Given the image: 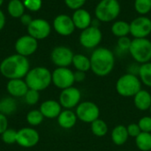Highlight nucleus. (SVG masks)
I'll return each instance as SVG.
<instances>
[{"instance_id":"38","label":"nucleus","mask_w":151,"mask_h":151,"mask_svg":"<svg viewBox=\"0 0 151 151\" xmlns=\"http://www.w3.org/2000/svg\"><path fill=\"white\" fill-rule=\"evenodd\" d=\"M127 129L129 137L136 138L142 133V131H141V129H140V127L138 126V123H131V124H129L127 127Z\"/></svg>"},{"instance_id":"19","label":"nucleus","mask_w":151,"mask_h":151,"mask_svg":"<svg viewBox=\"0 0 151 151\" xmlns=\"http://www.w3.org/2000/svg\"><path fill=\"white\" fill-rule=\"evenodd\" d=\"M72 19L75 28H78L80 30H84L90 27L93 19L89 12L83 8L75 10L72 16Z\"/></svg>"},{"instance_id":"40","label":"nucleus","mask_w":151,"mask_h":151,"mask_svg":"<svg viewBox=\"0 0 151 151\" xmlns=\"http://www.w3.org/2000/svg\"><path fill=\"white\" fill-rule=\"evenodd\" d=\"M86 79V73L81 71H75L74 72V81L75 82H82Z\"/></svg>"},{"instance_id":"16","label":"nucleus","mask_w":151,"mask_h":151,"mask_svg":"<svg viewBox=\"0 0 151 151\" xmlns=\"http://www.w3.org/2000/svg\"><path fill=\"white\" fill-rule=\"evenodd\" d=\"M53 27L55 31L62 36H69L75 30V26L73 24L72 17L66 14L58 15L54 19Z\"/></svg>"},{"instance_id":"35","label":"nucleus","mask_w":151,"mask_h":151,"mask_svg":"<svg viewBox=\"0 0 151 151\" xmlns=\"http://www.w3.org/2000/svg\"><path fill=\"white\" fill-rule=\"evenodd\" d=\"M23 4L25 8L31 12H37L41 9L42 1V0H24Z\"/></svg>"},{"instance_id":"21","label":"nucleus","mask_w":151,"mask_h":151,"mask_svg":"<svg viewBox=\"0 0 151 151\" xmlns=\"http://www.w3.org/2000/svg\"><path fill=\"white\" fill-rule=\"evenodd\" d=\"M134 104L136 109L141 111L150 110L151 105V95L148 90L141 89L134 96Z\"/></svg>"},{"instance_id":"1","label":"nucleus","mask_w":151,"mask_h":151,"mask_svg":"<svg viewBox=\"0 0 151 151\" xmlns=\"http://www.w3.org/2000/svg\"><path fill=\"white\" fill-rule=\"evenodd\" d=\"M30 70V64L27 58L13 54L5 58L0 64L1 74L8 79H23Z\"/></svg>"},{"instance_id":"42","label":"nucleus","mask_w":151,"mask_h":151,"mask_svg":"<svg viewBox=\"0 0 151 151\" xmlns=\"http://www.w3.org/2000/svg\"><path fill=\"white\" fill-rule=\"evenodd\" d=\"M4 25H5V17L4 12L0 10V30L4 28Z\"/></svg>"},{"instance_id":"36","label":"nucleus","mask_w":151,"mask_h":151,"mask_svg":"<svg viewBox=\"0 0 151 151\" xmlns=\"http://www.w3.org/2000/svg\"><path fill=\"white\" fill-rule=\"evenodd\" d=\"M131 43H132V40L128 36H125V37L119 38L117 45L121 51H129Z\"/></svg>"},{"instance_id":"34","label":"nucleus","mask_w":151,"mask_h":151,"mask_svg":"<svg viewBox=\"0 0 151 151\" xmlns=\"http://www.w3.org/2000/svg\"><path fill=\"white\" fill-rule=\"evenodd\" d=\"M138 126L142 132L151 133V116H144L138 121Z\"/></svg>"},{"instance_id":"28","label":"nucleus","mask_w":151,"mask_h":151,"mask_svg":"<svg viewBox=\"0 0 151 151\" xmlns=\"http://www.w3.org/2000/svg\"><path fill=\"white\" fill-rule=\"evenodd\" d=\"M9 14L13 18H20L25 12V5L20 0H11L7 7Z\"/></svg>"},{"instance_id":"9","label":"nucleus","mask_w":151,"mask_h":151,"mask_svg":"<svg viewBox=\"0 0 151 151\" xmlns=\"http://www.w3.org/2000/svg\"><path fill=\"white\" fill-rule=\"evenodd\" d=\"M103 40V33L98 27L90 26L81 30L79 37L80 43L86 49H96Z\"/></svg>"},{"instance_id":"31","label":"nucleus","mask_w":151,"mask_h":151,"mask_svg":"<svg viewBox=\"0 0 151 151\" xmlns=\"http://www.w3.org/2000/svg\"><path fill=\"white\" fill-rule=\"evenodd\" d=\"M134 7L140 15L146 16L151 11V0H134Z\"/></svg>"},{"instance_id":"41","label":"nucleus","mask_w":151,"mask_h":151,"mask_svg":"<svg viewBox=\"0 0 151 151\" xmlns=\"http://www.w3.org/2000/svg\"><path fill=\"white\" fill-rule=\"evenodd\" d=\"M20 21H21V23L23 24V25H25V26H28L32 21H33V19H32V17L30 16V15H28V14H23L21 17H20Z\"/></svg>"},{"instance_id":"33","label":"nucleus","mask_w":151,"mask_h":151,"mask_svg":"<svg viewBox=\"0 0 151 151\" xmlns=\"http://www.w3.org/2000/svg\"><path fill=\"white\" fill-rule=\"evenodd\" d=\"M24 101L28 105H35L38 104L40 100V92L34 90V89H28L26 95L24 96Z\"/></svg>"},{"instance_id":"30","label":"nucleus","mask_w":151,"mask_h":151,"mask_svg":"<svg viewBox=\"0 0 151 151\" xmlns=\"http://www.w3.org/2000/svg\"><path fill=\"white\" fill-rule=\"evenodd\" d=\"M43 119H44V117L39 109L38 110L35 109V110L29 111L26 116V120H27V124L32 127L40 126L42 123Z\"/></svg>"},{"instance_id":"3","label":"nucleus","mask_w":151,"mask_h":151,"mask_svg":"<svg viewBox=\"0 0 151 151\" xmlns=\"http://www.w3.org/2000/svg\"><path fill=\"white\" fill-rule=\"evenodd\" d=\"M24 80L28 88L41 92L52 83L51 72L44 66H36L28 71Z\"/></svg>"},{"instance_id":"5","label":"nucleus","mask_w":151,"mask_h":151,"mask_svg":"<svg viewBox=\"0 0 151 151\" xmlns=\"http://www.w3.org/2000/svg\"><path fill=\"white\" fill-rule=\"evenodd\" d=\"M120 10V4L118 0H101L95 9L96 19L104 23L115 21Z\"/></svg>"},{"instance_id":"12","label":"nucleus","mask_w":151,"mask_h":151,"mask_svg":"<svg viewBox=\"0 0 151 151\" xmlns=\"http://www.w3.org/2000/svg\"><path fill=\"white\" fill-rule=\"evenodd\" d=\"M151 34V19L143 15L134 19L130 23V35L134 38H148Z\"/></svg>"},{"instance_id":"37","label":"nucleus","mask_w":151,"mask_h":151,"mask_svg":"<svg viewBox=\"0 0 151 151\" xmlns=\"http://www.w3.org/2000/svg\"><path fill=\"white\" fill-rule=\"evenodd\" d=\"M87 0H65L66 6L74 11L82 8V6L85 4Z\"/></svg>"},{"instance_id":"4","label":"nucleus","mask_w":151,"mask_h":151,"mask_svg":"<svg viewBox=\"0 0 151 151\" xmlns=\"http://www.w3.org/2000/svg\"><path fill=\"white\" fill-rule=\"evenodd\" d=\"M142 81L136 74L127 73L118 79L116 90L123 97H134L142 89Z\"/></svg>"},{"instance_id":"39","label":"nucleus","mask_w":151,"mask_h":151,"mask_svg":"<svg viewBox=\"0 0 151 151\" xmlns=\"http://www.w3.org/2000/svg\"><path fill=\"white\" fill-rule=\"evenodd\" d=\"M8 128V119L7 116L0 112V135Z\"/></svg>"},{"instance_id":"23","label":"nucleus","mask_w":151,"mask_h":151,"mask_svg":"<svg viewBox=\"0 0 151 151\" xmlns=\"http://www.w3.org/2000/svg\"><path fill=\"white\" fill-rule=\"evenodd\" d=\"M111 33L118 38L128 36L130 34V23L125 20H115L111 26Z\"/></svg>"},{"instance_id":"26","label":"nucleus","mask_w":151,"mask_h":151,"mask_svg":"<svg viewBox=\"0 0 151 151\" xmlns=\"http://www.w3.org/2000/svg\"><path fill=\"white\" fill-rule=\"evenodd\" d=\"M90 128L92 134L96 137H104L108 134L109 127L107 123L100 119H97L90 124Z\"/></svg>"},{"instance_id":"15","label":"nucleus","mask_w":151,"mask_h":151,"mask_svg":"<svg viewBox=\"0 0 151 151\" xmlns=\"http://www.w3.org/2000/svg\"><path fill=\"white\" fill-rule=\"evenodd\" d=\"M37 47V40L29 35L19 37L15 42V50L17 54L26 58L34 54L36 51Z\"/></svg>"},{"instance_id":"17","label":"nucleus","mask_w":151,"mask_h":151,"mask_svg":"<svg viewBox=\"0 0 151 151\" xmlns=\"http://www.w3.org/2000/svg\"><path fill=\"white\" fill-rule=\"evenodd\" d=\"M39 110L43 115L44 119H54L58 117L63 108L58 101L54 99H49L43 101L40 104Z\"/></svg>"},{"instance_id":"25","label":"nucleus","mask_w":151,"mask_h":151,"mask_svg":"<svg viewBox=\"0 0 151 151\" xmlns=\"http://www.w3.org/2000/svg\"><path fill=\"white\" fill-rule=\"evenodd\" d=\"M17 111V103L14 97L7 96L0 100V112L5 116H10Z\"/></svg>"},{"instance_id":"7","label":"nucleus","mask_w":151,"mask_h":151,"mask_svg":"<svg viewBox=\"0 0 151 151\" xmlns=\"http://www.w3.org/2000/svg\"><path fill=\"white\" fill-rule=\"evenodd\" d=\"M75 113L79 120L83 123L91 124L100 116L99 107L91 101L81 102L75 109Z\"/></svg>"},{"instance_id":"32","label":"nucleus","mask_w":151,"mask_h":151,"mask_svg":"<svg viewBox=\"0 0 151 151\" xmlns=\"http://www.w3.org/2000/svg\"><path fill=\"white\" fill-rule=\"evenodd\" d=\"M2 142L7 145H12L16 143L17 142V131L12 128H7L2 134H1Z\"/></svg>"},{"instance_id":"44","label":"nucleus","mask_w":151,"mask_h":151,"mask_svg":"<svg viewBox=\"0 0 151 151\" xmlns=\"http://www.w3.org/2000/svg\"><path fill=\"white\" fill-rule=\"evenodd\" d=\"M149 111H150V114H151V105H150V110H149Z\"/></svg>"},{"instance_id":"13","label":"nucleus","mask_w":151,"mask_h":151,"mask_svg":"<svg viewBox=\"0 0 151 151\" xmlns=\"http://www.w3.org/2000/svg\"><path fill=\"white\" fill-rule=\"evenodd\" d=\"M73 50L66 46H58L54 48L50 54L52 63L58 67H68L73 63Z\"/></svg>"},{"instance_id":"20","label":"nucleus","mask_w":151,"mask_h":151,"mask_svg":"<svg viewBox=\"0 0 151 151\" xmlns=\"http://www.w3.org/2000/svg\"><path fill=\"white\" fill-rule=\"evenodd\" d=\"M78 118L76 116L75 111L72 110H67L64 109L57 118V121L58 126L65 130L72 129L73 127H75L77 123Z\"/></svg>"},{"instance_id":"11","label":"nucleus","mask_w":151,"mask_h":151,"mask_svg":"<svg viewBox=\"0 0 151 151\" xmlns=\"http://www.w3.org/2000/svg\"><path fill=\"white\" fill-rule=\"evenodd\" d=\"M81 100V92L75 87H70L61 90L58 102L63 109L72 110L76 108Z\"/></svg>"},{"instance_id":"18","label":"nucleus","mask_w":151,"mask_h":151,"mask_svg":"<svg viewBox=\"0 0 151 151\" xmlns=\"http://www.w3.org/2000/svg\"><path fill=\"white\" fill-rule=\"evenodd\" d=\"M28 87L23 79H13L9 80L6 84V90L8 94L14 98L24 97L28 90Z\"/></svg>"},{"instance_id":"43","label":"nucleus","mask_w":151,"mask_h":151,"mask_svg":"<svg viewBox=\"0 0 151 151\" xmlns=\"http://www.w3.org/2000/svg\"><path fill=\"white\" fill-rule=\"evenodd\" d=\"M3 3H4V0H0V6L3 4Z\"/></svg>"},{"instance_id":"2","label":"nucleus","mask_w":151,"mask_h":151,"mask_svg":"<svg viewBox=\"0 0 151 151\" xmlns=\"http://www.w3.org/2000/svg\"><path fill=\"white\" fill-rule=\"evenodd\" d=\"M89 58L91 63V71L96 76H107L114 68L115 56L111 50L105 47L95 49Z\"/></svg>"},{"instance_id":"29","label":"nucleus","mask_w":151,"mask_h":151,"mask_svg":"<svg viewBox=\"0 0 151 151\" xmlns=\"http://www.w3.org/2000/svg\"><path fill=\"white\" fill-rule=\"evenodd\" d=\"M136 147L142 151L151 150V133L142 132L135 138Z\"/></svg>"},{"instance_id":"27","label":"nucleus","mask_w":151,"mask_h":151,"mask_svg":"<svg viewBox=\"0 0 151 151\" xmlns=\"http://www.w3.org/2000/svg\"><path fill=\"white\" fill-rule=\"evenodd\" d=\"M139 79L142 84L151 88V62L142 64L138 69Z\"/></svg>"},{"instance_id":"22","label":"nucleus","mask_w":151,"mask_h":151,"mask_svg":"<svg viewBox=\"0 0 151 151\" xmlns=\"http://www.w3.org/2000/svg\"><path fill=\"white\" fill-rule=\"evenodd\" d=\"M111 138L112 142L117 146H123L128 140L129 134L127 129V127L123 125L116 126L111 134Z\"/></svg>"},{"instance_id":"8","label":"nucleus","mask_w":151,"mask_h":151,"mask_svg":"<svg viewBox=\"0 0 151 151\" xmlns=\"http://www.w3.org/2000/svg\"><path fill=\"white\" fill-rule=\"evenodd\" d=\"M52 84L63 90L67 88L73 87L74 81V72L68 67H57L52 73Z\"/></svg>"},{"instance_id":"10","label":"nucleus","mask_w":151,"mask_h":151,"mask_svg":"<svg viewBox=\"0 0 151 151\" xmlns=\"http://www.w3.org/2000/svg\"><path fill=\"white\" fill-rule=\"evenodd\" d=\"M40 142V134L32 127H26L17 131L16 143L25 149H30L38 144Z\"/></svg>"},{"instance_id":"24","label":"nucleus","mask_w":151,"mask_h":151,"mask_svg":"<svg viewBox=\"0 0 151 151\" xmlns=\"http://www.w3.org/2000/svg\"><path fill=\"white\" fill-rule=\"evenodd\" d=\"M72 65L74 66L76 71H81L87 73L91 70L90 58L83 54H74Z\"/></svg>"},{"instance_id":"6","label":"nucleus","mask_w":151,"mask_h":151,"mask_svg":"<svg viewBox=\"0 0 151 151\" xmlns=\"http://www.w3.org/2000/svg\"><path fill=\"white\" fill-rule=\"evenodd\" d=\"M132 58L139 64L151 61V41L148 38H134L129 49Z\"/></svg>"},{"instance_id":"14","label":"nucleus","mask_w":151,"mask_h":151,"mask_svg":"<svg viewBox=\"0 0 151 151\" xmlns=\"http://www.w3.org/2000/svg\"><path fill=\"white\" fill-rule=\"evenodd\" d=\"M50 25L43 19H35L27 26L28 35L36 40H42L50 34Z\"/></svg>"}]
</instances>
